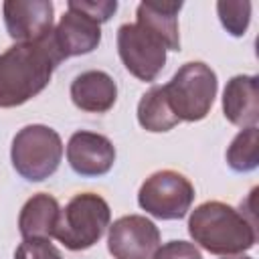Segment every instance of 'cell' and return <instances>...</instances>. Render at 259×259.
Instances as JSON below:
<instances>
[{"label": "cell", "instance_id": "obj_19", "mask_svg": "<svg viewBox=\"0 0 259 259\" xmlns=\"http://www.w3.org/2000/svg\"><path fill=\"white\" fill-rule=\"evenodd\" d=\"M14 259H63V253L51 239H22L14 251Z\"/></svg>", "mask_w": 259, "mask_h": 259}, {"label": "cell", "instance_id": "obj_17", "mask_svg": "<svg viewBox=\"0 0 259 259\" xmlns=\"http://www.w3.org/2000/svg\"><path fill=\"white\" fill-rule=\"evenodd\" d=\"M259 127L241 130L229 144L225 158L231 170L235 172H251L259 166Z\"/></svg>", "mask_w": 259, "mask_h": 259}, {"label": "cell", "instance_id": "obj_14", "mask_svg": "<svg viewBox=\"0 0 259 259\" xmlns=\"http://www.w3.org/2000/svg\"><path fill=\"white\" fill-rule=\"evenodd\" d=\"M182 2H140L136 8V22L156 34L166 51H180V32H178V12Z\"/></svg>", "mask_w": 259, "mask_h": 259}, {"label": "cell", "instance_id": "obj_22", "mask_svg": "<svg viewBox=\"0 0 259 259\" xmlns=\"http://www.w3.org/2000/svg\"><path fill=\"white\" fill-rule=\"evenodd\" d=\"M223 259H253V257H247V255H229V257H223Z\"/></svg>", "mask_w": 259, "mask_h": 259}, {"label": "cell", "instance_id": "obj_9", "mask_svg": "<svg viewBox=\"0 0 259 259\" xmlns=\"http://www.w3.org/2000/svg\"><path fill=\"white\" fill-rule=\"evenodd\" d=\"M2 18L12 40L36 42L53 32L55 6L51 0H6Z\"/></svg>", "mask_w": 259, "mask_h": 259}, {"label": "cell", "instance_id": "obj_1", "mask_svg": "<svg viewBox=\"0 0 259 259\" xmlns=\"http://www.w3.org/2000/svg\"><path fill=\"white\" fill-rule=\"evenodd\" d=\"M63 63L51 34L36 42H16L0 55V107H18L36 97Z\"/></svg>", "mask_w": 259, "mask_h": 259}, {"label": "cell", "instance_id": "obj_18", "mask_svg": "<svg viewBox=\"0 0 259 259\" xmlns=\"http://www.w3.org/2000/svg\"><path fill=\"white\" fill-rule=\"evenodd\" d=\"M251 2L243 0H219L217 2V14L223 24V28L231 36H243L251 22Z\"/></svg>", "mask_w": 259, "mask_h": 259}, {"label": "cell", "instance_id": "obj_5", "mask_svg": "<svg viewBox=\"0 0 259 259\" xmlns=\"http://www.w3.org/2000/svg\"><path fill=\"white\" fill-rule=\"evenodd\" d=\"M217 89V73L202 61L184 63L164 85L166 99L180 121L204 119L210 113Z\"/></svg>", "mask_w": 259, "mask_h": 259}, {"label": "cell", "instance_id": "obj_11", "mask_svg": "<svg viewBox=\"0 0 259 259\" xmlns=\"http://www.w3.org/2000/svg\"><path fill=\"white\" fill-rule=\"evenodd\" d=\"M51 38L63 61L69 57L87 55L93 53L101 42V24L67 6V12L51 32Z\"/></svg>", "mask_w": 259, "mask_h": 259}, {"label": "cell", "instance_id": "obj_3", "mask_svg": "<svg viewBox=\"0 0 259 259\" xmlns=\"http://www.w3.org/2000/svg\"><path fill=\"white\" fill-rule=\"evenodd\" d=\"M109 223L107 200L95 192H79L61 208L53 237L69 251H85L105 235Z\"/></svg>", "mask_w": 259, "mask_h": 259}, {"label": "cell", "instance_id": "obj_8", "mask_svg": "<svg viewBox=\"0 0 259 259\" xmlns=\"http://www.w3.org/2000/svg\"><path fill=\"white\" fill-rule=\"evenodd\" d=\"M160 241V229L144 214H125L107 227V251L113 259H152Z\"/></svg>", "mask_w": 259, "mask_h": 259}, {"label": "cell", "instance_id": "obj_6", "mask_svg": "<svg viewBox=\"0 0 259 259\" xmlns=\"http://www.w3.org/2000/svg\"><path fill=\"white\" fill-rule=\"evenodd\" d=\"M192 202L194 186L176 170H158L150 174L138 190L140 208L160 221H178L186 217Z\"/></svg>", "mask_w": 259, "mask_h": 259}, {"label": "cell", "instance_id": "obj_10", "mask_svg": "<svg viewBox=\"0 0 259 259\" xmlns=\"http://www.w3.org/2000/svg\"><path fill=\"white\" fill-rule=\"evenodd\" d=\"M65 154L71 170L85 178L103 176L115 164V146L109 138L95 132H75L67 142Z\"/></svg>", "mask_w": 259, "mask_h": 259}, {"label": "cell", "instance_id": "obj_2", "mask_svg": "<svg viewBox=\"0 0 259 259\" xmlns=\"http://www.w3.org/2000/svg\"><path fill=\"white\" fill-rule=\"evenodd\" d=\"M188 235L194 245L212 255H243L257 243V223L253 210L235 208L221 200H206L190 210Z\"/></svg>", "mask_w": 259, "mask_h": 259}, {"label": "cell", "instance_id": "obj_20", "mask_svg": "<svg viewBox=\"0 0 259 259\" xmlns=\"http://www.w3.org/2000/svg\"><path fill=\"white\" fill-rule=\"evenodd\" d=\"M67 6L73 8V10L83 12L85 16L93 18L99 24L107 22L115 14V10H117V2L115 0H99V2H91V0H69Z\"/></svg>", "mask_w": 259, "mask_h": 259}, {"label": "cell", "instance_id": "obj_4", "mask_svg": "<svg viewBox=\"0 0 259 259\" xmlns=\"http://www.w3.org/2000/svg\"><path fill=\"white\" fill-rule=\"evenodd\" d=\"M63 160V140L57 130L45 123L20 127L10 146V162L16 174L28 182H42L59 170Z\"/></svg>", "mask_w": 259, "mask_h": 259}, {"label": "cell", "instance_id": "obj_21", "mask_svg": "<svg viewBox=\"0 0 259 259\" xmlns=\"http://www.w3.org/2000/svg\"><path fill=\"white\" fill-rule=\"evenodd\" d=\"M152 259H202V253L194 243L188 241H168L158 247Z\"/></svg>", "mask_w": 259, "mask_h": 259}, {"label": "cell", "instance_id": "obj_16", "mask_svg": "<svg viewBox=\"0 0 259 259\" xmlns=\"http://www.w3.org/2000/svg\"><path fill=\"white\" fill-rule=\"evenodd\" d=\"M138 123L152 134H162L170 132L180 123V119L174 115L166 93L164 85H152L138 101Z\"/></svg>", "mask_w": 259, "mask_h": 259}, {"label": "cell", "instance_id": "obj_7", "mask_svg": "<svg viewBox=\"0 0 259 259\" xmlns=\"http://www.w3.org/2000/svg\"><path fill=\"white\" fill-rule=\"evenodd\" d=\"M117 55L130 75L152 83L166 65V47L148 28L138 22H125L117 28Z\"/></svg>", "mask_w": 259, "mask_h": 259}, {"label": "cell", "instance_id": "obj_13", "mask_svg": "<svg viewBox=\"0 0 259 259\" xmlns=\"http://www.w3.org/2000/svg\"><path fill=\"white\" fill-rule=\"evenodd\" d=\"M71 101L87 113H105L117 101V85L113 77L99 69L79 73L71 81Z\"/></svg>", "mask_w": 259, "mask_h": 259}, {"label": "cell", "instance_id": "obj_15", "mask_svg": "<svg viewBox=\"0 0 259 259\" xmlns=\"http://www.w3.org/2000/svg\"><path fill=\"white\" fill-rule=\"evenodd\" d=\"M61 206L49 192L32 194L20 208L18 231L22 239H51L57 227Z\"/></svg>", "mask_w": 259, "mask_h": 259}, {"label": "cell", "instance_id": "obj_12", "mask_svg": "<svg viewBox=\"0 0 259 259\" xmlns=\"http://www.w3.org/2000/svg\"><path fill=\"white\" fill-rule=\"evenodd\" d=\"M223 113L229 123L245 130L259 121V79L257 75H235L223 91Z\"/></svg>", "mask_w": 259, "mask_h": 259}]
</instances>
